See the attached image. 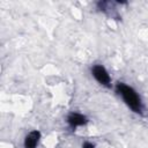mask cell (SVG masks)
I'll return each mask as SVG.
<instances>
[{"label": "cell", "instance_id": "cell-1", "mask_svg": "<svg viewBox=\"0 0 148 148\" xmlns=\"http://www.w3.org/2000/svg\"><path fill=\"white\" fill-rule=\"evenodd\" d=\"M114 89H116L117 94L123 98L124 103L134 113L143 116V111H145L143 102H142L140 95L138 94V91L133 87H131L124 82H118V83H116Z\"/></svg>", "mask_w": 148, "mask_h": 148}, {"label": "cell", "instance_id": "cell-2", "mask_svg": "<svg viewBox=\"0 0 148 148\" xmlns=\"http://www.w3.org/2000/svg\"><path fill=\"white\" fill-rule=\"evenodd\" d=\"M90 73L92 75V77L103 87H106V88H111L112 86V79L108 72V69L101 65V64H95L91 66L90 68Z\"/></svg>", "mask_w": 148, "mask_h": 148}, {"label": "cell", "instance_id": "cell-3", "mask_svg": "<svg viewBox=\"0 0 148 148\" xmlns=\"http://www.w3.org/2000/svg\"><path fill=\"white\" fill-rule=\"evenodd\" d=\"M88 121H89L88 117L80 112H71L66 118V123L68 127L72 130H76L77 127L84 126L88 124Z\"/></svg>", "mask_w": 148, "mask_h": 148}, {"label": "cell", "instance_id": "cell-4", "mask_svg": "<svg viewBox=\"0 0 148 148\" xmlns=\"http://www.w3.org/2000/svg\"><path fill=\"white\" fill-rule=\"evenodd\" d=\"M40 138H42V133L38 130L30 131L23 139V147L24 148H37V146L39 145Z\"/></svg>", "mask_w": 148, "mask_h": 148}, {"label": "cell", "instance_id": "cell-5", "mask_svg": "<svg viewBox=\"0 0 148 148\" xmlns=\"http://www.w3.org/2000/svg\"><path fill=\"white\" fill-rule=\"evenodd\" d=\"M82 148H96V146H95V143H92L90 141H84L82 143Z\"/></svg>", "mask_w": 148, "mask_h": 148}]
</instances>
